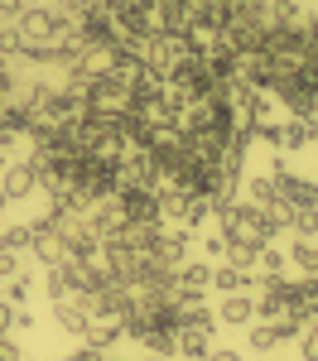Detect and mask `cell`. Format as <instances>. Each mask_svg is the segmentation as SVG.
I'll list each match as a JSON object with an SVG mask.
<instances>
[{"mask_svg": "<svg viewBox=\"0 0 318 361\" xmlns=\"http://www.w3.org/2000/svg\"><path fill=\"white\" fill-rule=\"evenodd\" d=\"M207 352H212V333H202V328H178L173 333V357L207 361Z\"/></svg>", "mask_w": 318, "mask_h": 361, "instance_id": "obj_7", "label": "cell"}, {"mask_svg": "<svg viewBox=\"0 0 318 361\" xmlns=\"http://www.w3.org/2000/svg\"><path fill=\"white\" fill-rule=\"evenodd\" d=\"M246 347H251V352H275V347H280V337H275V328H270V323H251V328H246Z\"/></svg>", "mask_w": 318, "mask_h": 361, "instance_id": "obj_18", "label": "cell"}, {"mask_svg": "<svg viewBox=\"0 0 318 361\" xmlns=\"http://www.w3.org/2000/svg\"><path fill=\"white\" fill-rule=\"evenodd\" d=\"M304 145H314V130L299 121V116H289L275 126V154H299Z\"/></svg>", "mask_w": 318, "mask_h": 361, "instance_id": "obj_5", "label": "cell"}, {"mask_svg": "<svg viewBox=\"0 0 318 361\" xmlns=\"http://www.w3.org/2000/svg\"><path fill=\"white\" fill-rule=\"evenodd\" d=\"M10 328H15V308H10L5 299H0V337L10 333Z\"/></svg>", "mask_w": 318, "mask_h": 361, "instance_id": "obj_26", "label": "cell"}, {"mask_svg": "<svg viewBox=\"0 0 318 361\" xmlns=\"http://www.w3.org/2000/svg\"><path fill=\"white\" fill-rule=\"evenodd\" d=\"M20 34H15V25H0V58H20Z\"/></svg>", "mask_w": 318, "mask_h": 361, "instance_id": "obj_22", "label": "cell"}, {"mask_svg": "<svg viewBox=\"0 0 318 361\" xmlns=\"http://www.w3.org/2000/svg\"><path fill=\"white\" fill-rule=\"evenodd\" d=\"M299 357L318 361V318H309V323H304V333H299Z\"/></svg>", "mask_w": 318, "mask_h": 361, "instance_id": "obj_21", "label": "cell"}, {"mask_svg": "<svg viewBox=\"0 0 318 361\" xmlns=\"http://www.w3.org/2000/svg\"><path fill=\"white\" fill-rule=\"evenodd\" d=\"M145 361H164V357H145Z\"/></svg>", "mask_w": 318, "mask_h": 361, "instance_id": "obj_29", "label": "cell"}, {"mask_svg": "<svg viewBox=\"0 0 318 361\" xmlns=\"http://www.w3.org/2000/svg\"><path fill=\"white\" fill-rule=\"evenodd\" d=\"M256 255H260V246H251V241H227V246H222V265L256 270Z\"/></svg>", "mask_w": 318, "mask_h": 361, "instance_id": "obj_14", "label": "cell"}, {"mask_svg": "<svg viewBox=\"0 0 318 361\" xmlns=\"http://www.w3.org/2000/svg\"><path fill=\"white\" fill-rule=\"evenodd\" d=\"M5 207H10V197H5V193H0V212H5Z\"/></svg>", "mask_w": 318, "mask_h": 361, "instance_id": "obj_28", "label": "cell"}, {"mask_svg": "<svg viewBox=\"0 0 318 361\" xmlns=\"http://www.w3.org/2000/svg\"><path fill=\"white\" fill-rule=\"evenodd\" d=\"M29 241H34V236H29V226H5V231H0V250H10V255L29 250Z\"/></svg>", "mask_w": 318, "mask_h": 361, "instance_id": "obj_20", "label": "cell"}, {"mask_svg": "<svg viewBox=\"0 0 318 361\" xmlns=\"http://www.w3.org/2000/svg\"><path fill=\"white\" fill-rule=\"evenodd\" d=\"M289 265H299L304 275H318V241H294V246H285Z\"/></svg>", "mask_w": 318, "mask_h": 361, "instance_id": "obj_16", "label": "cell"}, {"mask_svg": "<svg viewBox=\"0 0 318 361\" xmlns=\"http://www.w3.org/2000/svg\"><path fill=\"white\" fill-rule=\"evenodd\" d=\"M102 361H106V357H102Z\"/></svg>", "mask_w": 318, "mask_h": 361, "instance_id": "obj_30", "label": "cell"}, {"mask_svg": "<svg viewBox=\"0 0 318 361\" xmlns=\"http://www.w3.org/2000/svg\"><path fill=\"white\" fill-rule=\"evenodd\" d=\"M246 284H256L251 270H236V265H212V289L227 299V294H246Z\"/></svg>", "mask_w": 318, "mask_h": 361, "instance_id": "obj_10", "label": "cell"}, {"mask_svg": "<svg viewBox=\"0 0 318 361\" xmlns=\"http://www.w3.org/2000/svg\"><path fill=\"white\" fill-rule=\"evenodd\" d=\"M82 222H87V231H92L97 241H111V236L126 231V212H121V202H116V197H102Z\"/></svg>", "mask_w": 318, "mask_h": 361, "instance_id": "obj_2", "label": "cell"}, {"mask_svg": "<svg viewBox=\"0 0 318 361\" xmlns=\"http://www.w3.org/2000/svg\"><path fill=\"white\" fill-rule=\"evenodd\" d=\"M289 236L294 241H318V207H294L289 212Z\"/></svg>", "mask_w": 318, "mask_h": 361, "instance_id": "obj_13", "label": "cell"}, {"mask_svg": "<svg viewBox=\"0 0 318 361\" xmlns=\"http://www.w3.org/2000/svg\"><path fill=\"white\" fill-rule=\"evenodd\" d=\"M121 337H126V333H121V323H116V318H87L82 347H92V352H111Z\"/></svg>", "mask_w": 318, "mask_h": 361, "instance_id": "obj_6", "label": "cell"}, {"mask_svg": "<svg viewBox=\"0 0 318 361\" xmlns=\"http://www.w3.org/2000/svg\"><path fill=\"white\" fill-rule=\"evenodd\" d=\"M304 5L299 0H265V29H299Z\"/></svg>", "mask_w": 318, "mask_h": 361, "instance_id": "obj_9", "label": "cell"}, {"mask_svg": "<svg viewBox=\"0 0 318 361\" xmlns=\"http://www.w3.org/2000/svg\"><path fill=\"white\" fill-rule=\"evenodd\" d=\"M207 361H241V352H231V347H212Z\"/></svg>", "mask_w": 318, "mask_h": 361, "instance_id": "obj_27", "label": "cell"}, {"mask_svg": "<svg viewBox=\"0 0 318 361\" xmlns=\"http://www.w3.org/2000/svg\"><path fill=\"white\" fill-rule=\"evenodd\" d=\"M20 10H25V0H0V20H5V25H10Z\"/></svg>", "mask_w": 318, "mask_h": 361, "instance_id": "obj_25", "label": "cell"}, {"mask_svg": "<svg viewBox=\"0 0 318 361\" xmlns=\"http://www.w3.org/2000/svg\"><path fill=\"white\" fill-rule=\"evenodd\" d=\"M270 328H275L280 347H285V342H299V333H304V318H294V313H280V318H275Z\"/></svg>", "mask_w": 318, "mask_h": 361, "instance_id": "obj_19", "label": "cell"}, {"mask_svg": "<svg viewBox=\"0 0 318 361\" xmlns=\"http://www.w3.org/2000/svg\"><path fill=\"white\" fill-rule=\"evenodd\" d=\"M217 323H222V328H251V323H256V299H251V294H227V299L217 304Z\"/></svg>", "mask_w": 318, "mask_h": 361, "instance_id": "obj_4", "label": "cell"}, {"mask_svg": "<svg viewBox=\"0 0 318 361\" xmlns=\"http://www.w3.org/2000/svg\"><path fill=\"white\" fill-rule=\"evenodd\" d=\"M54 323H58L68 337H82V333H87V313H82L78 304H54Z\"/></svg>", "mask_w": 318, "mask_h": 361, "instance_id": "obj_15", "label": "cell"}, {"mask_svg": "<svg viewBox=\"0 0 318 361\" xmlns=\"http://www.w3.org/2000/svg\"><path fill=\"white\" fill-rule=\"evenodd\" d=\"M222 246H227V236H222V231H212V236L202 241V250H207V265H222Z\"/></svg>", "mask_w": 318, "mask_h": 361, "instance_id": "obj_23", "label": "cell"}, {"mask_svg": "<svg viewBox=\"0 0 318 361\" xmlns=\"http://www.w3.org/2000/svg\"><path fill=\"white\" fill-rule=\"evenodd\" d=\"M256 270H260V279H285V270H289V255H285V246H260V255H256Z\"/></svg>", "mask_w": 318, "mask_h": 361, "instance_id": "obj_12", "label": "cell"}, {"mask_svg": "<svg viewBox=\"0 0 318 361\" xmlns=\"http://www.w3.org/2000/svg\"><path fill=\"white\" fill-rule=\"evenodd\" d=\"M178 328H202V333H212V328H217V313L202 304V299H193V304H178Z\"/></svg>", "mask_w": 318, "mask_h": 361, "instance_id": "obj_11", "label": "cell"}, {"mask_svg": "<svg viewBox=\"0 0 318 361\" xmlns=\"http://www.w3.org/2000/svg\"><path fill=\"white\" fill-rule=\"evenodd\" d=\"M0 193L10 197V202H15V197H29V193H39V183H34V169H29L25 159H15V164L5 169V178H0Z\"/></svg>", "mask_w": 318, "mask_h": 361, "instance_id": "obj_8", "label": "cell"}, {"mask_svg": "<svg viewBox=\"0 0 318 361\" xmlns=\"http://www.w3.org/2000/svg\"><path fill=\"white\" fill-rule=\"evenodd\" d=\"M15 275H20V255L0 250V284H5V279H15Z\"/></svg>", "mask_w": 318, "mask_h": 361, "instance_id": "obj_24", "label": "cell"}, {"mask_svg": "<svg viewBox=\"0 0 318 361\" xmlns=\"http://www.w3.org/2000/svg\"><path fill=\"white\" fill-rule=\"evenodd\" d=\"M10 25L20 34V44H58V39H63V25H58L54 5H25Z\"/></svg>", "mask_w": 318, "mask_h": 361, "instance_id": "obj_1", "label": "cell"}, {"mask_svg": "<svg viewBox=\"0 0 318 361\" xmlns=\"http://www.w3.org/2000/svg\"><path fill=\"white\" fill-rule=\"evenodd\" d=\"M29 294H34V279L20 270L15 279H5V294H0V299H5L10 308H25V304H29Z\"/></svg>", "mask_w": 318, "mask_h": 361, "instance_id": "obj_17", "label": "cell"}, {"mask_svg": "<svg viewBox=\"0 0 318 361\" xmlns=\"http://www.w3.org/2000/svg\"><path fill=\"white\" fill-rule=\"evenodd\" d=\"M121 202V212H126V222H159V193L154 188H121L116 193Z\"/></svg>", "mask_w": 318, "mask_h": 361, "instance_id": "obj_3", "label": "cell"}]
</instances>
